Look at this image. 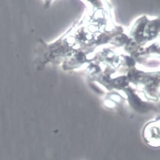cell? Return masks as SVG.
Listing matches in <instances>:
<instances>
[]
</instances>
